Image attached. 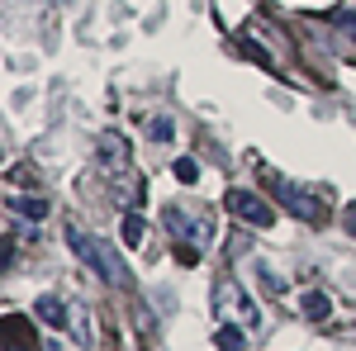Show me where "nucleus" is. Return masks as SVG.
Instances as JSON below:
<instances>
[{"label": "nucleus", "mask_w": 356, "mask_h": 351, "mask_svg": "<svg viewBox=\"0 0 356 351\" xmlns=\"http://www.w3.org/2000/svg\"><path fill=\"white\" fill-rule=\"evenodd\" d=\"M271 186V195L290 209L295 218H304V223H328V186H295V181H285V176H271L266 181Z\"/></svg>", "instance_id": "obj_1"}, {"label": "nucleus", "mask_w": 356, "mask_h": 351, "mask_svg": "<svg viewBox=\"0 0 356 351\" xmlns=\"http://www.w3.org/2000/svg\"><path fill=\"white\" fill-rule=\"evenodd\" d=\"M124 243H129V247H138V243H143V218H138V214H129V218H124Z\"/></svg>", "instance_id": "obj_13"}, {"label": "nucleus", "mask_w": 356, "mask_h": 351, "mask_svg": "<svg viewBox=\"0 0 356 351\" xmlns=\"http://www.w3.org/2000/svg\"><path fill=\"white\" fill-rule=\"evenodd\" d=\"M214 318H219V323H228V327H243V332L261 327L257 304L247 299V290L233 280V275H219V280H214Z\"/></svg>", "instance_id": "obj_3"}, {"label": "nucleus", "mask_w": 356, "mask_h": 351, "mask_svg": "<svg viewBox=\"0 0 356 351\" xmlns=\"http://www.w3.org/2000/svg\"><path fill=\"white\" fill-rule=\"evenodd\" d=\"M228 214H238L243 223H252V228H271L275 223V209L261 199V195H252V190H228Z\"/></svg>", "instance_id": "obj_6"}, {"label": "nucleus", "mask_w": 356, "mask_h": 351, "mask_svg": "<svg viewBox=\"0 0 356 351\" xmlns=\"http://www.w3.org/2000/svg\"><path fill=\"white\" fill-rule=\"evenodd\" d=\"M238 48H243V53L252 57V62H261V67H275V62H271V53H266L261 43H252V38H238Z\"/></svg>", "instance_id": "obj_12"}, {"label": "nucleus", "mask_w": 356, "mask_h": 351, "mask_svg": "<svg viewBox=\"0 0 356 351\" xmlns=\"http://www.w3.org/2000/svg\"><path fill=\"white\" fill-rule=\"evenodd\" d=\"M176 181H186V186H195V181H200V166H195L191 157H181V162H176Z\"/></svg>", "instance_id": "obj_14"}, {"label": "nucleus", "mask_w": 356, "mask_h": 351, "mask_svg": "<svg viewBox=\"0 0 356 351\" xmlns=\"http://www.w3.org/2000/svg\"><path fill=\"white\" fill-rule=\"evenodd\" d=\"M166 233L176 243H195V247H209L214 243V214L209 209H186V204H166Z\"/></svg>", "instance_id": "obj_4"}, {"label": "nucleus", "mask_w": 356, "mask_h": 351, "mask_svg": "<svg viewBox=\"0 0 356 351\" xmlns=\"http://www.w3.org/2000/svg\"><path fill=\"white\" fill-rule=\"evenodd\" d=\"M328 313H332V299L323 295V290H309V295H304V318H314V323H323Z\"/></svg>", "instance_id": "obj_9"}, {"label": "nucleus", "mask_w": 356, "mask_h": 351, "mask_svg": "<svg viewBox=\"0 0 356 351\" xmlns=\"http://www.w3.org/2000/svg\"><path fill=\"white\" fill-rule=\"evenodd\" d=\"M33 313H38L48 327H62V323H67V304H62L57 295H43L38 304H33Z\"/></svg>", "instance_id": "obj_8"}, {"label": "nucleus", "mask_w": 356, "mask_h": 351, "mask_svg": "<svg viewBox=\"0 0 356 351\" xmlns=\"http://www.w3.org/2000/svg\"><path fill=\"white\" fill-rule=\"evenodd\" d=\"M95 157H100V166L110 171L114 181H124L134 171V147H129V138L114 133V129H105V133L95 138Z\"/></svg>", "instance_id": "obj_5"}, {"label": "nucleus", "mask_w": 356, "mask_h": 351, "mask_svg": "<svg viewBox=\"0 0 356 351\" xmlns=\"http://www.w3.org/2000/svg\"><path fill=\"white\" fill-rule=\"evenodd\" d=\"M10 214H24L29 223H43L48 218V204L43 199H10Z\"/></svg>", "instance_id": "obj_10"}, {"label": "nucleus", "mask_w": 356, "mask_h": 351, "mask_svg": "<svg viewBox=\"0 0 356 351\" xmlns=\"http://www.w3.org/2000/svg\"><path fill=\"white\" fill-rule=\"evenodd\" d=\"M342 228L356 238V204H347V209H342Z\"/></svg>", "instance_id": "obj_17"}, {"label": "nucleus", "mask_w": 356, "mask_h": 351, "mask_svg": "<svg viewBox=\"0 0 356 351\" xmlns=\"http://www.w3.org/2000/svg\"><path fill=\"white\" fill-rule=\"evenodd\" d=\"M67 243H72V252H76V256H81V261L95 270L105 285H114V290H129V270H124V261H119V256H114V252L100 243V238H90V233H81V228L72 223V228H67Z\"/></svg>", "instance_id": "obj_2"}, {"label": "nucleus", "mask_w": 356, "mask_h": 351, "mask_svg": "<svg viewBox=\"0 0 356 351\" xmlns=\"http://www.w3.org/2000/svg\"><path fill=\"white\" fill-rule=\"evenodd\" d=\"M147 133L152 138H171V124H166V119H147Z\"/></svg>", "instance_id": "obj_16"}, {"label": "nucleus", "mask_w": 356, "mask_h": 351, "mask_svg": "<svg viewBox=\"0 0 356 351\" xmlns=\"http://www.w3.org/2000/svg\"><path fill=\"white\" fill-rule=\"evenodd\" d=\"M257 280H261V290H266L271 299H285V285L275 280V270H271V266H257Z\"/></svg>", "instance_id": "obj_11"}, {"label": "nucleus", "mask_w": 356, "mask_h": 351, "mask_svg": "<svg viewBox=\"0 0 356 351\" xmlns=\"http://www.w3.org/2000/svg\"><path fill=\"white\" fill-rule=\"evenodd\" d=\"M176 261H181V266H200V247L195 243H176Z\"/></svg>", "instance_id": "obj_15"}, {"label": "nucleus", "mask_w": 356, "mask_h": 351, "mask_svg": "<svg viewBox=\"0 0 356 351\" xmlns=\"http://www.w3.org/2000/svg\"><path fill=\"white\" fill-rule=\"evenodd\" d=\"M0 351H38V327L29 323L24 313H5V327H0Z\"/></svg>", "instance_id": "obj_7"}]
</instances>
